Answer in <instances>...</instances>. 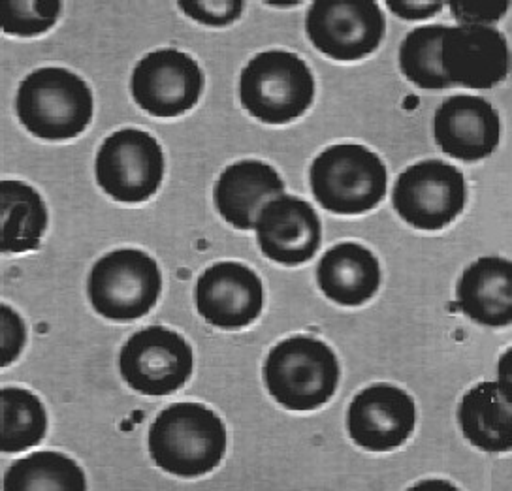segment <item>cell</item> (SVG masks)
<instances>
[{
	"mask_svg": "<svg viewBox=\"0 0 512 491\" xmlns=\"http://www.w3.org/2000/svg\"><path fill=\"white\" fill-rule=\"evenodd\" d=\"M467 202L465 177L443 160H422L401 172L392 189V206L422 232H437L456 221Z\"/></svg>",
	"mask_w": 512,
	"mask_h": 491,
	"instance_id": "obj_8",
	"label": "cell"
},
{
	"mask_svg": "<svg viewBox=\"0 0 512 491\" xmlns=\"http://www.w3.org/2000/svg\"><path fill=\"white\" fill-rule=\"evenodd\" d=\"M511 53L507 38L494 27H447L441 42V68L450 81L465 89H492L507 78Z\"/></svg>",
	"mask_w": 512,
	"mask_h": 491,
	"instance_id": "obj_14",
	"label": "cell"
},
{
	"mask_svg": "<svg viewBox=\"0 0 512 491\" xmlns=\"http://www.w3.org/2000/svg\"><path fill=\"white\" fill-rule=\"evenodd\" d=\"M4 491H85L80 465L59 452H36L14 461L2 480Z\"/></svg>",
	"mask_w": 512,
	"mask_h": 491,
	"instance_id": "obj_22",
	"label": "cell"
},
{
	"mask_svg": "<svg viewBox=\"0 0 512 491\" xmlns=\"http://www.w3.org/2000/svg\"><path fill=\"white\" fill-rule=\"evenodd\" d=\"M317 283L328 300L343 307H360L379 292L381 266L368 247L339 243L320 258Z\"/></svg>",
	"mask_w": 512,
	"mask_h": 491,
	"instance_id": "obj_19",
	"label": "cell"
},
{
	"mask_svg": "<svg viewBox=\"0 0 512 491\" xmlns=\"http://www.w3.org/2000/svg\"><path fill=\"white\" fill-rule=\"evenodd\" d=\"M445 25H424L409 32L400 46L401 74L420 89L441 91L452 87L441 68Z\"/></svg>",
	"mask_w": 512,
	"mask_h": 491,
	"instance_id": "obj_24",
	"label": "cell"
},
{
	"mask_svg": "<svg viewBox=\"0 0 512 491\" xmlns=\"http://www.w3.org/2000/svg\"><path fill=\"white\" fill-rule=\"evenodd\" d=\"M2 435L0 450L19 454L42 443L48 433V412L42 401L29 390L6 386L0 392Z\"/></svg>",
	"mask_w": 512,
	"mask_h": 491,
	"instance_id": "obj_23",
	"label": "cell"
},
{
	"mask_svg": "<svg viewBox=\"0 0 512 491\" xmlns=\"http://www.w3.org/2000/svg\"><path fill=\"white\" fill-rule=\"evenodd\" d=\"M268 394L288 411L309 412L336 396V352L311 335H292L277 343L264 362Z\"/></svg>",
	"mask_w": 512,
	"mask_h": 491,
	"instance_id": "obj_3",
	"label": "cell"
},
{
	"mask_svg": "<svg viewBox=\"0 0 512 491\" xmlns=\"http://www.w3.org/2000/svg\"><path fill=\"white\" fill-rule=\"evenodd\" d=\"M2 253H27L40 247L48 228V209L42 196L23 181L0 183Z\"/></svg>",
	"mask_w": 512,
	"mask_h": 491,
	"instance_id": "obj_21",
	"label": "cell"
},
{
	"mask_svg": "<svg viewBox=\"0 0 512 491\" xmlns=\"http://www.w3.org/2000/svg\"><path fill=\"white\" fill-rule=\"evenodd\" d=\"M93 93L78 74L44 66L21 81L16 96L19 123L46 142H64L83 134L93 119Z\"/></svg>",
	"mask_w": 512,
	"mask_h": 491,
	"instance_id": "obj_2",
	"label": "cell"
},
{
	"mask_svg": "<svg viewBox=\"0 0 512 491\" xmlns=\"http://www.w3.org/2000/svg\"><path fill=\"white\" fill-rule=\"evenodd\" d=\"M509 360H511V349L505 350V354H503L501 360H499V377H497V382H499L505 390L512 392V375L511 369H509Z\"/></svg>",
	"mask_w": 512,
	"mask_h": 491,
	"instance_id": "obj_30",
	"label": "cell"
},
{
	"mask_svg": "<svg viewBox=\"0 0 512 491\" xmlns=\"http://www.w3.org/2000/svg\"><path fill=\"white\" fill-rule=\"evenodd\" d=\"M454 491L456 490V486L454 484H450L447 480H422V482H418L415 484L411 491Z\"/></svg>",
	"mask_w": 512,
	"mask_h": 491,
	"instance_id": "obj_31",
	"label": "cell"
},
{
	"mask_svg": "<svg viewBox=\"0 0 512 491\" xmlns=\"http://www.w3.org/2000/svg\"><path fill=\"white\" fill-rule=\"evenodd\" d=\"M27 343V328L23 318L10 305L0 307V356L2 367L14 364Z\"/></svg>",
	"mask_w": 512,
	"mask_h": 491,
	"instance_id": "obj_28",
	"label": "cell"
},
{
	"mask_svg": "<svg viewBox=\"0 0 512 491\" xmlns=\"http://www.w3.org/2000/svg\"><path fill=\"white\" fill-rule=\"evenodd\" d=\"M164 170L166 160L160 143L140 128L113 132L96 153L98 187L121 204H144L155 196Z\"/></svg>",
	"mask_w": 512,
	"mask_h": 491,
	"instance_id": "obj_7",
	"label": "cell"
},
{
	"mask_svg": "<svg viewBox=\"0 0 512 491\" xmlns=\"http://www.w3.org/2000/svg\"><path fill=\"white\" fill-rule=\"evenodd\" d=\"M162 292V273L153 256L140 249H117L95 262L87 296L100 317L132 322L151 313Z\"/></svg>",
	"mask_w": 512,
	"mask_h": 491,
	"instance_id": "obj_6",
	"label": "cell"
},
{
	"mask_svg": "<svg viewBox=\"0 0 512 491\" xmlns=\"http://www.w3.org/2000/svg\"><path fill=\"white\" fill-rule=\"evenodd\" d=\"M238 93L251 117L266 125H287L311 108L315 78L296 53L262 51L241 70Z\"/></svg>",
	"mask_w": 512,
	"mask_h": 491,
	"instance_id": "obj_4",
	"label": "cell"
},
{
	"mask_svg": "<svg viewBox=\"0 0 512 491\" xmlns=\"http://www.w3.org/2000/svg\"><path fill=\"white\" fill-rule=\"evenodd\" d=\"M268 4H272V6H277V8H290V6H298L300 2L296 0V2H268Z\"/></svg>",
	"mask_w": 512,
	"mask_h": 491,
	"instance_id": "obj_32",
	"label": "cell"
},
{
	"mask_svg": "<svg viewBox=\"0 0 512 491\" xmlns=\"http://www.w3.org/2000/svg\"><path fill=\"white\" fill-rule=\"evenodd\" d=\"M416 426L413 397L392 384H373L358 392L347 411L352 443L369 452H390L407 443Z\"/></svg>",
	"mask_w": 512,
	"mask_h": 491,
	"instance_id": "obj_13",
	"label": "cell"
},
{
	"mask_svg": "<svg viewBox=\"0 0 512 491\" xmlns=\"http://www.w3.org/2000/svg\"><path fill=\"white\" fill-rule=\"evenodd\" d=\"M224 452L223 420L202 403H174L160 412L149 429L151 460L170 475H208L219 467Z\"/></svg>",
	"mask_w": 512,
	"mask_h": 491,
	"instance_id": "obj_1",
	"label": "cell"
},
{
	"mask_svg": "<svg viewBox=\"0 0 512 491\" xmlns=\"http://www.w3.org/2000/svg\"><path fill=\"white\" fill-rule=\"evenodd\" d=\"M285 183L279 172L262 160H241L219 175L213 202L224 221L236 230H253L260 209L281 196Z\"/></svg>",
	"mask_w": 512,
	"mask_h": 491,
	"instance_id": "obj_17",
	"label": "cell"
},
{
	"mask_svg": "<svg viewBox=\"0 0 512 491\" xmlns=\"http://www.w3.org/2000/svg\"><path fill=\"white\" fill-rule=\"evenodd\" d=\"M305 32L322 55L351 63L375 53L386 32V19L371 0H317L305 16Z\"/></svg>",
	"mask_w": 512,
	"mask_h": 491,
	"instance_id": "obj_9",
	"label": "cell"
},
{
	"mask_svg": "<svg viewBox=\"0 0 512 491\" xmlns=\"http://www.w3.org/2000/svg\"><path fill=\"white\" fill-rule=\"evenodd\" d=\"M204 91V74L189 53L157 49L134 66L130 93L149 115L168 119L191 111Z\"/></svg>",
	"mask_w": 512,
	"mask_h": 491,
	"instance_id": "obj_11",
	"label": "cell"
},
{
	"mask_svg": "<svg viewBox=\"0 0 512 491\" xmlns=\"http://www.w3.org/2000/svg\"><path fill=\"white\" fill-rule=\"evenodd\" d=\"M458 424L467 443L490 454L512 450V392L499 382H480L460 401Z\"/></svg>",
	"mask_w": 512,
	"mask_h": 491,
	"instance_id": "obj_20",
	"label": "cell"
},
{
	"mask_svg": "<svg viewBox=\"0 0 512 491\" xmlns=\"http://www.w3.org/2000/svg\"><path fill=\"white\" fill-rule=\"evenodd\" d=\"M456 301L465 317L480 326L507 328L512 322V264L501 256H482L465 268Z\"/></svg>",
	"mask_w": 512,
	"mask_h": 491,
	"instance_id": "obj_18",
	"label": "cell"
},
{
	"mask_svg": "<svg viewBox=\"0 0 512 491\" xmlns=\"http://www.w3.org/2000/svg\"><path fill=\"white\" fill-rule=\"evenodd\" d=\"M255 230L262 254L290 268L309 262L322 241L317 211L292 194H281L262 207Z\"/></svg>",
	"mask_w": 512,
	"mask_h": 491,
	"instance_id": "obj_15",
	"label": "cell"
},
{
	"mask_svg": "<svg viewBox=\"0 0 512 491\" xmlns=\"http://www.w3.org/2000/svg\"><path fill=\"white\" fill-rule=\"evenodd\" d=\"M179 10L206 27H228L245 12L243 0H181Z\"/></svg>",
	"mask_w": 512,
	"mask_h": 491,
	"instance_id": "obj_26",
	"label": "cell"
},
{
	"mask_svg": "<svg viewBox=\"0 0 512 491\" xmlns=\"http://www.w3.org/2000/svg\"><path fill=\"white\" fill-rule=\"evenodd\" d=\"M452 17L460 25L490 27L509 12V0H452L448 2Z\"/></svg>",
	"mask_w": 512,
	"mask_h": 491,
	"instance_id": "obj_27",
	"label": "cell"
},
{
	"mask_svg": "<svg viewBox=\"0 0 512 491\" xmlns=\"http://www.w3.org/2000/svg\"><path fill=\"white\" fill-rule=\"evenodd\" d=\"M315 200L336 215H362L383 202L388 174L381 157L358 143L326 147L309 170Z\"/></svg>",
	"mask_w": 512,
	"mask_h": 491,
	"instance_id": "obj_5",
	"label": "cell"
},
{
	"mask_svg": "<svg viewBox=\"0 0 512 491\" xmlns=\"http://www.w3.org/2000/svg\"><path fill=\"white\" fill-rule=\"evenodd\" d=\"M194 369V352L181 333L151 326L128 337L119 354L123 381L142 396L164 397L181 390Z\"/></svg>",
	"mask_w": 512,
	"mask_h": 491,
	"instance_id": "obj_10",
	"label": "cell"
},
{
	"mask_svg": "<svg viewBox=\"0 0 512 491\" xmlns=\"http://www.w3.org/2000/svg\"><path fill=\"white\" fill-rule=\"evenodd\" d=\"M198 315L215 328L240 330L251 326L264 309L260 277L241 262H217L204 271L194 288Z\"/></svg>",
	"mask_w": 512,
	"mask_h": 491,
	"instance_id": "obj_12",
	"label": "cell"
},
{
	"mask_svg": "<svg viewBox=\"0 0 512 491\" xmlns=\"http://www.w3.org/2000/svg\"><path fill=\"white\" fill-rule=\"evenodd\" d=\"M388 10L403 21H422L443 12L441 0H388Z\"/></svg>",
	"mask_w": 512,
	"mask_h": 491,
	"instance_id": "obj_29",
	"label": "cell"
},
{
	"mask_svg": "<svg viewBox=\"0 0 512 491\" xmlns=\"http://www.w3.org/2000/svg\"><path fill=\"white\" fill-rule=\"evenodd\" d=\"M433 136L441 151L452 159H486L501 140L499 113L480 96H450L435 111Z\"/></svg>",
	"mask_w": 512,
	"mask_h": 491,
	"instance_id": "obj_16",
	"label": "cell"
},
{
	"mask_svg": "<svg viewBox=\"0 0 512 491\" xmlns=\"http://www.w3.org/2000/svg\"><path fill=\"white\" fill-rule=\"evenodd\" d=\"M63 14L59 0H8L0 8L2 31L31 38L51 31Z\"/></svg>",
	"mask_w": 512,
	"mask_h": 491,
	"instance_id": "obj_25",
	"label": "cell"
}]
</instances>
